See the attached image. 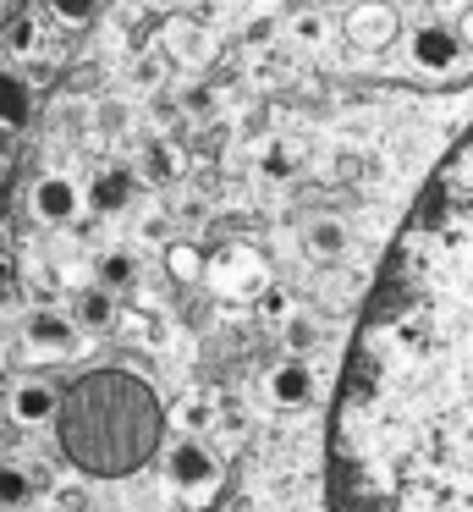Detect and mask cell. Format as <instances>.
<instances>
[{
  "mask_svg": "<svg viewBox=\"0 0 473 512\" xmlns=\"http://www.w3.org/2000/svg\"><path fill=\"white\" fill-rule=\"evenodd\" d=\"M165 265H171V276L176 281H193V276H204V254H198V248L193 243H171V248H165Z\"/></svg>",
  "mask_w": 473,
  "mask_h": 512,
  "instance_id": "15",
  "label": "cell"
},
{
  "mask_svg": "<svg viewBox=\"0 0 473 512\" xmlns=\"http://www.w3.org/2000/svg\"><path fill=\"white\" fill-rule=\"evenodd\" d=\"M94 12H99V0H55V17H66V23H88Z\"/></svg>",
  "mask_w": 473,
  "mask_h": 512,
  "instance_id": "19",
  "label": "cell"
},
{
  "mask_svg": "<svg viewBox=\"0 0 473 512\" xmlns=\"http://www.w3.org/2000/svg\"><path fill=\"white\" fill-rule=\"evenodd\" d=\"M303 254L308 259H341V254H347V226L330 221V215H325V221H308L303 226Z\"/></svg>",
  "mask_w": 473,
  "mask_h": 512,
  "instance_id": "12",
  "label": "cell"
},
{
  "mask_svg": "<svg viewBox=\"0 0 473 512\" xmlns=\"http://www.w3.org/2000/svg\"><path fill=\"white\" fill-rule=\"evenodd\" d=\"M462 50H473V17L462 23Z\"/></svg>",
  "mask_w": 473,
  "mask_h": 512,
  "instance_id": "23",
  "label": "cell"
},
{
  "mask_svg": "<svg viewBox=\"0 0 473 512\" xmlns=\"http://www.w3.org/2000/svg\"><path fill=\"white\" fill-rule=\"evenodd\" d=\"M72 320H77V325H88V331H99V325L116 320V298H110L105 287L77 292V298H72Z\"/></svg>",
  "mask_w": 473,
  "mask_h": 512,
  "instance_id": "13",
  "label": "cell"
},
{
  "mask_svg": "<svg viewBox=\"0 0 473 512\" xmlns=\"http://www.w3.org/2000/svg\"><path fill=\"white\" fill-rule=\"evenodd\" d=\"M264 397L281 402V408H303V402L314 397V369H308V358H297V353L275 358V364L264 369Z\"/></svg>",
  "mask_w": 473,
  "mask_h": 512,
  "instance_id": "4",
  "label": "cell"
},
{
  "mask_svg": "<svg viewBox=\"0 0 473 512\" xmlns=\"http://www.w3.org/2000/svg\"><path fill=\"white\" fill-rule=\"evenodd\" d=\"M204 287L215 292V298L248 303L253 292L264 287V270H253V265H237V259H231V265H209V270H204Z\"/></svg>",
  "mask_w": 473,
  "mask_h": 512,
  "instance_id": "10",
  "label": "cell"
},
{
  "mask_svg": "<svg viewBox=\"0 0 473 512\" xmlns=\"http://www.w3.org/2000/svg\"><path fill=\"white\" fill-rule=\"evenodd\" d=\"M330 512H473V122L413 193L347 336Z\"/></svg>",
  "mask_w": 473,
  "mask_h": 512,
  "instance_id": "1",
  "label": "cell"
},
{
  "mask_svg": "<svg viewBox=\"0 0 473 512\" xmlns=\"http://www.w3.org/2000/svg\"><path fill=\"white\" fill-rule=\"evenodd\" d=\"M429 6H440V12H446V6H462V0H429Z\"/></svg>",
  "mask_w": 473,
  "mask_h": 512,
  "instance_id": "24",
  "label": "cell"
},
{
  "mask_svg": "<svg viewBox=\"0 0 473 512\" xmlns=\"http://www.w3.org/2000/svg\"><path fill=\"white\" fill-rule=\"evenodd\" d=\"M11 413H17L22 424H55V413H61V397H55L44 380H28V386H17L11 391Z\"/></svg>",
  "mask_w": 473,
  "mask_h": 512,
  "instance_id": "11",
  "label": "cell"
},
{
  "mask_svg": "<svg viewBox=\"0 0 473 512\" xmlns=\"http://www.w3.org/2000/svg\"><path fill=\"white\" fill-rule=\"evenodd\" d=\"M138 166H143V177H154V182H160L165 171L176 166V155H171L165 144H149V149H143V160H138Z\"/></svg>",
  "mask_w": 473,
  "mask_h": 512,
  "instance_id": "18",
  "label": "cell"
},
{
  "mask_svg": "<svg viewBox=\"0 0 473 512\" xmlns=\"http://www.w3.org/2000/svg\"><path fill=\"white\" fill-rule=\"evenodd\" d=\"M55 441L83 474L116 479L143 468L165 441V408L132 369H88L61 391Z\"/></svg>",
  "mask_w": 473,
  "mask_h": 512,
  "instance_id": "2",
  "label": "cell"
},
{
  "mask_svg": "<svg viewBox=\"0 0 473 512\" xmlns=\"http://www.w3.org/2000/svg\"><path fill=\"white\" fill-rule=\"evenodd\" d=\"M6 127H22V83H6Z\"/></svg>",
  "mask_w": 473,
  "mask_h": 512,
  "instance_id": "21",
  "label": "cell"
},
{
  "mask_svg": "<svg viewBox=\"0 0 473 512\" xmlns=\"http://www.w3.org/2000/svg\"><path fill=\"white\" fill-rule=\"evenodd\" d=\"M413 61L424 72H451L462 61V34H451V28H418L413 34Z\"/></svg>",
  "mask_w": 473,
  "mask_h": 512,
  "instance_id": "8",
  "label": "cell"
},
{
  "mask_svg": "<svg viewBox=\"0 0 473 512\" xmlns=\"http://www.w3.org/2000/svg\"><path fill=\"white\" fill-rule=\"evenodd\" d=\"M160 468H165V479L171 485H204L209 479V452H204V441H171L165 446V457H160Z\"/></svg>",
  "mask_w": 473,
  "mask_h": 512,
  "instance_id": "9",
  "label": "cell"
},
{
  "mask_svg": "<svg viewBox=\"0 0 473 512\" xmlns=\"http://www.w3.org/2000/svg\"><path fill=\"white\" fill-rule=\"evenodd\" d=\"M182 111L187 116H215V94L209 89H182Z\"/></svg>",
  "mask_w": 473,
  "mask_h": 512,
  "instance_id": "20",
  "label": "cell"
},
{
  "mask_svg": "<svg viewBox=\"0 0 473 512\" xmlns=\"http://www.w3.org/2000/svg\"><path fill=\"white\" fill-rule=\"evenodd\" d=\"M314 342H319V325L308 320V314H292V320H286V347H292V353L303 358Z\"/></svg>",
  "mask_w": 473,
  "mask_h": 512,
  "instance_id": "17",
  "label": "cell"
},
{
  "mask_svg": "<svg viewBox=\"0 0 473 512\" xmlns=\"http://www.w3.org/2000/svg\"><path fill=\"white\" fill-rule=\"evenodd\" d=\"M28 204H33L39 221H72V215L83 210V193L72 188V177H39L28 193Z\"/></svg>",
  "mask_w": 473,
  "mask_h": 512,
  "instance_id": "6",
  "label": "cell"
},
{
  "mask_svg": "<svg viewBox=\"0 0 473 512\" xmlns=\"http://www.w3.org/2000/svg\"><path fill=\"white\" fill-rule=\"evenodd\" d=\"M286 34H292V45H330V17L325 12H314V6H308V12H297L292 23H286Z\"/></svg>",
  "mask_w": 473,
  "mask_h": 512,
  "instance_id": "14",
  "label": "cell"
},
{
  "mask_svg": "<svg viewBox=\"0 0 473 512\" xmlns=\"http://www.w3.org/2000/svg\"><path fill=\"white\" fill-rule=\"evenodd\" d=\"M132 193V177L127 171H105V177H94V204L99 210H116V204H127Z\"/></svg>",
  "mask_w": 473,
  "mask_h": 512,
  "instance_id": "16",
  "label": "cell"
},
{
  "mask_svg": "<svg viewBox=\"0 0 473 512\" xmlns=\"http://www.w3.org/2000/svg\"><path fill=\"white\" fill-rule=\"evenodd\" d=\"M341 39L358 50H385L396 39V12L385 0H358L347 12V23H341Z\"/></svg>",
  "mask_w": 473,
  "mask_h": 512,
  "instance_id": "3",
  "label": "cell"
},
{
  "mask_svg": "<svg viewBox=\"0 0 473 512\" xmlns=\"http://www.w3.org/2000/svg\"><path fill=\"white\" fill-rule=\"evenodd\" d=\"M160 50H165L171 61H182V67H198V61L209 56L204 28H198L193 17H182V12H176V17H165V23H160Z\"/></svg>",
  "mask_w": 473,
  "mask_h": 512,
  "instance_id": "7",
  "label": "cell"
},
{
  "mask_svg": "<svg viewBox=\"0 0 473 512\" xmlns=\"http://www.w3.org/2000/svg\"><path fill=\"white\" fill-rule=\"evenodd\" d=\"M72 314H55V309H33L28 314V331H22V342H28L33 358H61L72 353Z\"/></svg>",
  "mask_w": 473,
  "mask_h": 512,
  "instance_id": "5",
  "label": "cell"
},
{
  "mask_svg": "<svg viewBox=\"0 0 473 512\" xmlns=\"http://www.w3.org/2000/svg\"><path fill=\"white\" fill-rule=\"evenodd\" d=\"M6 39H11V50H28L33 45V23H22V17H17V23L6 28Z\"/></svg>",
  "mask_w": 473,
  "mask_h": 512,
  "instance_id": "22",
  "label": "cell"
}]
</instances>
